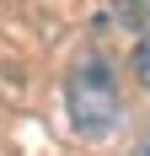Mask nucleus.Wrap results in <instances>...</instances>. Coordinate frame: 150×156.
Returning a JSON list of instances; mask_svg holds the SVG:
<instances>
[{"label":"nucleus","instance_id":"obj_1","mask_svg":"<svg viewBox=\"0 0 150 156\" xmlns=\"http://www.w3.org/2000/svg\"><path fill=\"white\" fill-rule=\"evenodd\" d=\"M64 108H70V124L86 135V140H107L113 129H118V81H113V70H107L102 59H86L75 65L70 81H64Z\"/></svg>","mask_w":150,"mask_h":156},{"label":"nucleus","instance_id":"obj_2","mask_svg":"<svg viewBox=\"0 0 150 156\" xmlns=\"http://www.w3.org/2000/svg\"><path fill=\"white\" fill-rule=\"evenodd\" d=\"M113 11L129 27H150V0H113Z\"/></svg>","mask_w":150,"mask_h":156},{"label":"nucleus","instance_id":"obj_3","mask_svg":"<svg viewBox=\"0 0 150 156\" xmlns=\"http://www.w3.org/2000/svg\"><path fill=\"white\" fill-rule=\"evenodd\" d=\"M134 76H139V86H150V32L139 38V48H134Z\"/></svg>","mask_w":150,"mask_h":156},{"label":"nucleus","instance_id":"obj_4","mask_svg":"<svg viewBox=\"0 0 150 156\" xmlns=\"http://www.w3.org/2000/svg\"><path fill=\"white\" fill-rule=\"evenodd\" d=\"M134 156H150V140H145V145H139V151H134Z\"/></svg>","mask_w":150,"mask_h":156}]
</instances>
